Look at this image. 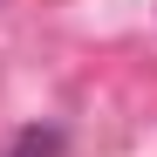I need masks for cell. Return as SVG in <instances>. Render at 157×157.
Returning a JSON list of instances; mask_svg holds the SVG:
<instances>
[{"label": "cell", "mask_w": 157, "mask_h": 157, "mask_svg": "<svg viewBox=\"0 0 157 157\" xmlns=\"http://www.w3.org/2000/svg\"><path fill=\"white\" fill-rule=\"evenodd\" d=\"M62 150H68V137H62L55 123H28V130L7 144V157H62Z\"/></svg>", "instance_id": "obj_1"}]
</instances>
